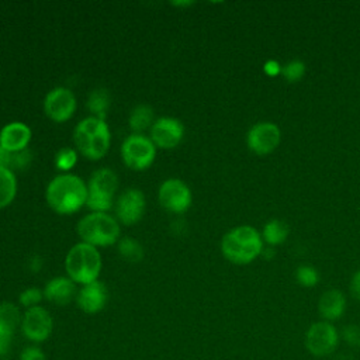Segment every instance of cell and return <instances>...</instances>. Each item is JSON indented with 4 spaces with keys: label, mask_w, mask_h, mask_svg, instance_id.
Here are the masks:
<instances>
[{
    "label": "cell",
    "mask_w": 360,
    "mask_h": 360,
    "mask_svg": "<svg viewBox=\"0 0 360 360\" xmlns=\"http://www.w3.org/2000/svg\"><path fill=\"white\" fill-rule=\"evenodd\" d=\"M281 68H283V66H281L277 60H274V59H269V60H266L264 65H263L264 73H266L267 76H270V77L278 76V75L281 73Z\"/></svg>",
    "instance_id": "d6a6232c"
},
{
    "label": "cell",
    "mask_w": 360,
    "mask_h": 360,
    "mask_svg": "<svg viewBox=\"0 0 360 360\" xmlns=\"http://www.w3.org/2000/svg\"><path fill=\"white\" fill-rule=\"evenodd\" d=\"M110 105H111V96L107 89L98 87V89H94L90 91V94L87 97V108H89L91 117L105 121Z\"/></svg>",
    "instance_id": "ffe728a7"
},
{
    "label": "cell",
    "mask_w": 360,
    "mask_h": 360,
    "mask_svg": "<svg viewBox=\"0 0 360 360\" xmlns=\"http://www.w3.org/2000/svg\"><path fill=\"white\" fill-rule=\"evenodd\" d=\"M31 128L27 124L21 121H13L0 129V145L4 150L15 153L27 149L31 141Z\"/></svg>",
    "instance_id": "9a60e30c"
},
{
    "label": "cell",
    "mask_w": 360,
    "mask_h": 360,
    "mask_svg": "<svg viewBox=\"0 0 360 360\" xmlns=\"http://www.w3.org/2000/svg\"><path fill=\"white\" fill-rule=\"evenodd\" d=\"M343 340L352 347H360V326L346 325L342 329Z\"/></svg>",
    "instance_id": "f546056e"
},
{
    "label": "cell",
    "mask_w": 360,
    "mask_h": 360,
    "mask_svg": "<svg viewBox=\"0 0 360 360\" xmlns=\"http://www.w3.org/2000/svg\"><path fill=\"white\" fill-rule=\"evenodd\" d=\"M21 315L18 308L11 302H1L0 304V322L6 326L11 328L13 330L21 323Z\"/></svg>",
    "instance_id": "d4e9b609"
},
{
    "label": "cell",
    "mask_w": 360,
    "mask_h": 360,
    "mask_svg": "<svg viewBox=\"0 0 360 360\" xmlns=\"http://www.w3.org/2000/svg\"><path fill=\"white\" fill-rule=\"evenodd\" d=\"M73 143L76 150L90 160L105 156L111 143V134L107 122L96 117H86L73 129Z\"/></svg>",
    "instance_id": "3957f363"
},
{
    "label": "cell",
    "mask_w": 360,
    "mask_h": 360,
    "mask_svg": "<svg viewBox=\"0 0 360 360\" xmlns=\"http://www.w3.org/2000/svg\"><path fill=\"white\" fill-rule=\"evenodd\" d=\"M156 156V146L150 138L142 134H132L121 143V158L124 165L135 172L148 169Z\"/></svg>",
    "instance_id": "52a82bcc"
},
{
    "label": "cell",
    "mask_w": 360,
    "mask_h": 360,
    "mask_svg": "<svg viewBox=\"0 0 360 360\" xmlns=\"http://www.w3.org/2000/svg\"><path fill=\"white\" fill-rule=\"evenodd\" d=\"M10 159H11V153L4 150L0 145V166L10 169Z\"/></svg>",
    "instance_id": "e575fe53"
},
{
    "label": "cell",
    "mask_w": 360,
    "mask_h": 360,
    "mask_svg": "<svg viewBox=\"0 0 360 360\" xmlns=\"http://www.w3.org/2000/svg\"><path fill=\"white\" fill-rule=\"evenodd\" d=\"M263 250V238L250 225H239L228 231L221 239V252L235 264L252 263Z\"/></svg>",
    "instance_id": "7a4b0ae2"
},
{
    "label": "cell",
    "mask_w": 360,
    "mask_h": 360,
    "mask_svg": "<svg viewBox=\"0 0 360 360\" xmlns=\"http://www.w3.org/2000/svg\"><path fill=\"white\" fill-rule=\"evenodd\" d=\"M345 308H346V298L343 292L336 288L326 290L318 301L319 315L326 322L339 319L345 314Z\"/></svg>",
    "instance_id": "ac0fdd59"
},
{
    "label": "cell",
    "mask_w": 360,
    "mask_h": 360,
    "mask_svg": "<svg viewBox=\"0 0 360 360\" xmlns=\"http://www.w3.org/2000/svg\"><path fill=\"white\" fill-rule=\"evenodd\" d=\"M55 167L63 173H68L77 163V150L73 148H62L55 155Z\"/></svg>",
    "instance_id": "cb8c5ba5"
},
{
    "label": "cell",
    "mask_w": 360,
    "mask_h": 360,
    "mask_svg": "<svg viewBox=\"0 0 360 360\" xmlns=\"http://www.w3.org/2000/svg\"><path fill=\"white\" fill-rule=\"evenodd\" d=\"M52 316L39 305L27 309L21 319L22 333L32 342L45 340L52 332Z\"/></svg>",
    "instance_id": "5bb4252c"
},
{
    "label": "cell",
    "mask_w": 360,
    "mask_h": 360,
    "mask_svg": "<svg viewBox=\"0 0 360 360\" xmlns=\"http://www.w3.org/2000/svg\"><path fill=\"white\" fill-rule=\"evenodd\" d=\"M118 188L117 174L107 167L91 173L87 181L86 205L91 212H107L114 204V195Z\"/></svg>",
    "instance_id": "8992f818"
},
{
    "label": "cell",
    "mask_w": 360,
    "mask_h": 360,
    "mask_svg": "<svg viewBox=\"0 0 360 360\" xmlns=\"http://www.w3.org/2000/svg\"><path fill=\"white\" fill-rule=\"evenodd\" d=\"M295 278L302 287H314L319 281V273L315 267L308 264H301L295 270Z\"/></svg>",
    "instance_id": "484cf974"
},
{
    "label": "cell",
    "mask_w": 360,
    "mask_h": 360,
    "mask_svg": "<svg viewBox=\"0 0 360 360\" xmlns=\"http://www.w3.org/2000/svg\"><path fill=\"white\" fill-rule=\"evenodd\" d=\"M20 360H46L45 354L38 347H27L22 350Z\"/></svg>",
    "instance_id": "1f68e13d"
},
{
    "label": "cell",
    "mask_w": 360,
    "mask_h": 360,
    "mask_svg": "<svg viewBox=\"0 0 360 360\" xmlns=\"http://www.w3.org/2000/svg\"><path fill=\"white\" fill-rule=\"evenodd\" d=\"M158 200L160 205L173 214L186 212L193 201L190 187L180 179L165 180L158 191Z\"/></svg>",
    "instance_id": "9c48e42d"
},
{
    "label": "cell",
    "mask_w": 360,
    "mask_h": 360,
    "mask_svg": "<svg viewBox=\"0 0 360 360\" xmlns=\"http://www.w3.org/2000/svg\"><path fill=\"white\" fill-rule=\"evenodd\" d=\"M68 277L77 284H89L98 278L101 271V255L96 246L84 242L73 245L65 257Z\"/></svg>",
    "instance_id": "277c9868"
},
{
    "label": "cell",
    "mask_w": 360,
    "mask_h": 360,
    "mask_svg": "<svg viewBox=\"0 0 360 360\" xmlns=\"http://www.w3.org/2000/svg\"><path fill=\"white\" fill-rule=\"evenodd\" d=\"M17 194V179L14 170L0 166V210L13 202Z\"/></svg>",
    "instance_id": "44dd1931"
},
{
    "label": "cell",
    "mask_w": 360,
    "mask_h": 360,
    "mask_svg": "<svg viewBox=\"0 0 360 360\" xmlns=\"http://www.w3.org/2000/svg\"><path fill=\"white\" fill-rule=\"evenodd\" d=\"M281 75L290 83L298 82L305 75V63L302 60H298V59L290 60L288 63H285L281 68Z\"/></svg>",
    "instance_id": "4316f807"
},
{
    "label": "cell",
    "mask_w": 360,
    "mask_h": 360,
    "mask_svg": "<svg viewBox=\"0 0 360 360\" xmlns=\"http://www.w3.org/2000/svg\"><path fill=\"white\" fill-rule=\"evenodd\" d=\"M45 198L56 214H73L86 205L87 183L76 174L60 173L48 183Z\"/></svg>",
    "instance_id": "6da1fadb"
},
{
    "label": "cell",
    "mask_w": 360,
    "mask_h": 360,
    "mask_svg": "<svg viewBox=\"0 0 360 360\" xmlns=\"http://www.w3.org/2000/svg\"><path fill=\"white\" fill-rule=\"evenodd\" d=\"M155 122L153 108L146 104H139L132 108L128 117V127L134 134H142L146 129H150Z\"/></svg>",
    "instance_id": "d6986e66"
},
{
    "label": "cell",
    "mask_w": 360,
    "mask_h": 360,
    "mask_svg": "<svg viewBox=\"0 0 360 360\" xmlns=\"http://www.w3.org/2000/svg\"><path fill=\"white\" fill-rule=\"evenodd\" d=\"M76 97L68 87H53L49 90L44 98V111L49 120L53 122H65L76 111Z\"/></svg>",
    "instance_id": "30bf717a"
},
{
    "label": "cell",
    "mask_w": 360,
    "mask_h": 360,
    "mask_svg": "<svg viewBox=\"0 0 360 360\" xmlns=\"http://www.w3.org/2000/svg\"><path fill=\"white\" fill-rule=\"evenodd\" d=\"M32 159V155L28 149H24V150H20V152H15V153H11V159H10V169H25L30 162Z\"/></svg>",
    "instance_id": "4dcf8cb0"
},
{
    "label": "cell",
    "mask_w": 360,
    "mask_h": 360,
    "mask_svg": "<svg viewBox=\"0 0 360 360\" xmlns=\"http://www.w3.org/2000/svg\"><path fill=\"white\" fill-rule=\"evenodd\" d=\"M339 343V333L336 328L326 321L312 323L305 333V347L315 357H325L332 354Z\"/></svg>",
    "instance_id": "ba28073f"
},
{
    "label": "cell",
    "mask_w": 360,
    "mask_h": 360,
    "mask_svg": "<svg viewBox=\"0 0 360 360\" xmlns=\"http://www.w3.org/2000/svg\"><path fill=\"white\" fill-rule=\"evenodd\" d=\"M280 141L281 131L277 124L270 121L256 122L246 134L248 148L259 156L271 153L278 146Z\"/></svg>",
    "instance_id": "8fae6325"
},
{
    "label": "cell",
    "mask_w": 360,
    "mask_h": 360,
    "mask_svg": "<svg viewBox=\"0 0 360 360\" xmlns=\"http://www.w3.org/2000/svg\"><path fill=\"white\" fill-rule=\"evenodd\" d=\"M117 218L107 212H90L77 222V235L82 242L91 246H110L120 238Z\"/></svg>",
    "instance_id": "5b68a950"
},
{
    "label": "cell",
    "mask_w": 360,
    "mask_h": 360,
    "mask_svg": "<svg viewBox=\"0 0 360 360\" xmlns=\"http://www.w3.org/2000/svg\"><path fill=\"white\" fill-rule=\"evenodd\" d=\"M42 297H44V291H42V290H39V288H37V287H28V288H25V290L20 294L18 300H20V304H21L22 307H25L27 309H30V308L38 307V304L41 302Z\"/></svg>",
    "instance_id": "83f0119b"
},
{
    "label": "cell",
    "mask_w": 360,
    "mask_h": 360,
    "mask_svg": "<svg viewBox=\"0 0 360 360\" xmlns=\"http://www.w3.org/2000/svg\"><path fill=\"white\" fill-rule=\"evenodd\" d=\"M288 233H290V228L287 222L281 219H271L266 222V225L263 226L262 238L269 246H276L283 243L287 239Z\"/></svg>",
    "instance_id": "7402d4cb"
},
{
    "label": "cell",
    "mask_w": 360,
    "mask_h": 360,
    "mask_svg": "<svg viewBox=\"0 0 360 360\" xmlns=\"http://www.w3.org/2000/svg\"><path fill=\"white\" fill-rule=\"evenodd\" d=\"M150 131V141L156 148L173 149L184 136V125L180 120L173 117H160L155 120Z\"/></svg>",
    "instance_id": "4fadbf2b"
},
{
    "label": "cell",
    "mask_w": 360,
    "mask_h": 360,
    "mask_svg": "<svg viewBox=\"0 0 360 360\" xmlns=\"http://www.w3.org/2000/svg\"><path fill=\"white\" fill-rule=\"evenodd\" d=\"M42 291L44 297L56 305H66L73 300L75 295H77L76 283L65 276L51 278Z\"/></svg>",
    "instance_id": "e0dca14e"
},
{
    "label": "cell",
    "mask_w": 360,
    "mask_h": 360,
    "mask_svg": "<svg viewBox=\"0 0 360 360\" xmlns=\"http://www.w3.org/2000/svg\"><path fill=\"white\" fill-rule=\"evenodd\" d=\"M262 255L264 256V259H266V260H270V259H273V257H274V255H276V250H274V248H273V246H269V248H263V250H262Z\"/></svg>",
    "instance_id": "d590c367"
},
{
    "label": "cell",
    "mask_w": 360,
    "mask_h": 360,
    "mask_svg": "<svg viewBox=\"0 0 360 360\" xmlns=\"http://www.w3.org/2000/svg\"><path fill=\"white\" fill-rule=\"evenodd\" d=\"M76 302L77 307L86 314H96L101 311L107 302L105 285L98 280L84 284L76 295Z\"/></svg>",
    "instance_id": "2e32d148"
},
{
    "label": "cell",
    "mask_w": 360,
    "mask_h": 360,
    "mask_svg": "<svg viewBox=\"0 0 360 360\" xmlns=\"http://www.w3.org/2000/svg\"><path fill=\"white\" fill-rule=\"evenodd\" d=\"M13 329L0 322V360H7L11 350Z\"/></svg>",
    "instance_id": "f1b7e54d"
},
{
    "label": "cell",
    "mask_w": 360,
    "mask_h": 360,
    "mask_svg": "<svg viewBox=\"0 0 360 360\" xmlns=\"http://www.w3.org/2000/svg\"><path fill=\"white\" fill-rule=\"evenodd\" d=\"M118 252L125 260L131 263H136L143 259L142 245L132 238H121L118 240Z\"/></svg>",
    "instance_id": "603a6c76"
},
{
    "label": "cell",
    "mask_w": 360,
    "mask_h": 360,
    "mask_svg": "<svg viewBox=\"0 0 360 360\" xmlns=\"http://www.w3.org/2000/svg\"><path fill=\"white\" fill-rule=\"evenodd\" d=\"M350 294L354 300L360 301V270H357L353 276H352V280H350Z\"/></svg>",
    "instance_id": "836d02e7"
},
{
    "label": "cell",
    "mask_w": 360,
    "mask_h": 360,
    "mask_svg": "<svg viewBox=\"0 0 360 360\" xmlns=\"http://www.w3.org/2000/svg\"><path fill=\"white\" fill-rule=\"evenodd\" d=\"M115 217L122 225H134L145 214L146 198L139 188H127L115 201Z\"/></svg>",
    "instance_id": "7c38bea8"
}]
</instances>
